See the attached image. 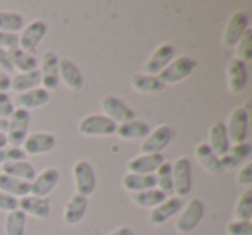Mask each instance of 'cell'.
<instances>
[{"label":"cell","mask_w":252,"mask_h":235,"mask_svg":"<svg viewBox=\"0 0 252 235\" xmlns=\"http://www.w3.org/2000/svg\"><path fill=\"white\" fill-rule=\"evenodd\" d=\"M207 145H209L211 151H213L218 158H221V156H224L230 151L231 144L226 134V125H224L223 121H218V123H214L213 127L209 128V144Z\"/></svg>","instance_id":"obj_22"},{"label":"cell","mask_w":252,"mask_h":235,"mask_svg":"<svg viewBox=\"0 0 252 235\" xmlns=\"http://www.w3.org/2000/svg\"><path fill=\"white\" fill-rule=\"evenodd\" d=\"M30 123H32V112L25 109H14L9 118V127L5 132L7 144L11 147H21L30 134Z\"/></svg>","instance_id":"obj_1"},{"label":"cell","mask_w":252,"mask_h":235,"mask_svg":"<svg viewBox=\"0 0 252 235\" xmlns=\"http://www.w3.org/2000/svg\"><path fill=\"white\" fill-rule=\"evenodd\" d=\"M151 134V127L147 121L133 120L128 123H121L116 128V134L123 140H144L147 135Z\"/></svg>","instance_id":"obj_23"},{"label":"cell","mask_w":252,"mask_h":235,"mask_svg":"<svg viewBox=\"0 0 252 235\" xmlns=\"http://www.w3.org/2000/svg\"><path fill=\"white\" fill-rule=\"evenodd\" d=\"M9 88H11V76L0 69V92H5V94H7Z\"/></svg>","instance_id":"obj_46"},{"label":"cell","mask_w":252,"mask_h":235,"mask_svg":"<svg viewBox=\"0 0 252 235\" xmlns=\"http://www.w3.org/2000/svg\"><path fill=\"white\" fill-rule=\"evenodd\" d=\"M123 187H125L128 192H142V190L156 189V178L154 175H133V173H128L123 178Z\"/></svg>","instance_id":"obj_32"},{"label":"cell","mask_w":252,"mask_h":235,"mask_svg":"<svg viewBox=\"0 0 252 235\" xmlns=\"http://www.w3.org/2000/svg\"><path fill=\"white\" fill-rule=\"evenodd\" d=\"M0 69L4 71V73H12L14 71V66L11 63V57H9V52L4 49H0Z\"/></svg>","instance_id":"obj_45"},{"label":"cell","mask_w":252,"mask_h":235,"mask_svg":"<svg viewBox=\"0 0 252 235\" xmlns=\"http://www.w3.org/2000/svg\"><path fill=\"white\" fill-rule=\"evenodd\" d=\"M19 47V35L18 33H2L0 32V49L12 50Z\"/></svg>","instance_id":"obj_41"},{"label":"cell","mask_w":252,"mask_h":235,"mask_svg":"<svg viewBox=\"0 0 252 235\" xmlns=\"http://www.w3.org/2000/svg\"><path fill=\"white\" fill-rule=\"evenodd\" d=\"M102 109L105 112L104 116H107L109 120H112L116 125L137 120V114H135L133 109L125 101H121L119 97H114V95H107V97L102 99Z\"/></svg>","instance_id":"obj_8"},{"label":"cell","mask_w":252,"mask_h":235,"mask_svg":"<svg viewBox=\"0 0 252 235\" xmlns=\"http://www.w3.org/2000/svg\"><path fill=\"white\" fill-rule=\"evenodd\" d=\"M42 85L47 92H54L59 88V57L54 52H47L42 59Z\"/></svg>","instance_id":"obj_16"},{"label":"cell","mask_w":252,"mask_h":235,"mask_svg":"<svg viewBox=\"0 0 252 235\" xmlns=\"http://www.w3.org/2000/svg\"><path fill=\"white\" fill-rule=\"evenodd\" d=\"M169 196H166L164 192H161L159 189H149V190H142V192H137L131 196L133 202L140 207H152L154 209L156 206H159L161 202H164Z\"/></svg>","instance_id":"obj_33"},{"label":"cell","mask_w":252,"mask_h":235,"mask_svg":"<svg viewBox=\"0 0 252 235\" xmlns=\"http://www.w3.org/2000/svg\"><path fill=\"white\" fill-rule=\"evenodd\" d=\"M204 218V202L200 199H192L183 209L182 216L176 221V230L180 234H190L193 232Z\"/></svg>","instance_id":"obj_12"},{"label":"cell","mask_w":252,"mask_h":235,"mask_svg":"<svg viewBox=\"0 0 252 235\" xmlns=\"http://www.w3.org/2000/svg\"><path fill=\"white\" fill-rule=\"evenodd\" d=\"M197 67V61L192 59L189 56H180L176 59H173L164 69L159 73V80L164 85H173L180 83L185 78H189L193 73V69Z\"/></svg>","instance_id":"obj_3"},{"label":"cell","mask_w":252,"mask_h":235,"mask_svg":"<svg viewBox=\"0 0 252 235\" xmlns=\"http://www.w3.org/2000/svg\"><path fill=\"white\" fill-rule=\"evenodd\" d=\"M131 87L137 90L138 94H159L166 88V85L159 80V76H152V74L137 73L131 76Z\"/></svg>","instance_id":"obj_25"},{"label":"cell","mask_w":252,"mask_h":235,"mask_svg":"<svg viewBox=\"0 0 252 235\" xmlns=\"http://www.w3.org/2000/svg\"><path fill=\"white\" fill-rule=\"evenodd\" d=\"M2 175L14 176L18 180H23L26 183H32L33 178L36 176V171L33 168L32 163L28 161H16V163H7L2 165Z\"/></svg>","instance_id":"obj_28"},{"label":"cell","mask_w":252,"mask_h":235,"mask_svg":"<svg viewBox=\"0 0 252 235\" xmlns=\"http://www.w3.org/2000/svg\"><path fill=\"white\" fill-rule=\"evenodd\" d=\"M249 30V16L242 11H235L233 14L228 18V23L223 30V36H221V42L224 47H235L240 38L244 36V33Z\"/></svg>","instance_id":"obj_7"},{"label":"cell","mask_w":252,"mask_h":235,"mask_svg":"<svg viewBox=\"0 0 252 235\" xmlns=\"http://www.w3.org/2000/svg\"><path fill=\"white\" fill-rule=\"evenodd\" d=\"M195 156H197V159H199L200 166H202L207 173H211V175H221V173L224 171V169L221 168L220 158H218V156L211 151V147L207 144H199V145H197Z\"/></svg>","instance_id":"obj_27"},{"label":"cell","mask_w":252,"mask_h":235,"mask_svg":"<svg viewBox=\"0 0 252 235\" xmlns=\"http://www.w3.org/2000/svg\"><path fill=\"white\" fill-rule=\"evenodd\" d=\"M80 134L87 137H111L118 125L104 114H88L80 121Z\"/></svg>","instance_id":"obj_5"},{"label":"cell","mask_w":252,"mask_h":235,"mask_svg":"<svg viewBox=\"0 0 252 235\" xmlns=\"http://www.w3.org/2000/svg\"><path fill=\"white\" fill-rule=\"evenodd\" d=\"M183 209V199L180 197H168L164 202H161L159 206H156L152 209V213L149 214V221H151L154 227H161L166 221L171 220L175 214H178Z\"/></svg>","instance_id":"obj_15"},{"label":"cell","mask_w":252,"mask_h":235,"mask_svg":"<svg viewBox=\"0 0 252 235\" xmlns=\"http://www.w3.org/2000/svg\"><path fill=\"white\" fill-rule=\"evenodd\" d=\"M238 183L244 187H251L252 185V163L249 161L247 165L242 166V169L238 171V176H237Z\"/></svg>","instance_id":"obj_43"},{"label":"cell","mask_w":252,"mask_h":235,"mask_svg":"<svg viewBox=\"0 0 252 235\" xmlns=\"http://www.w3.org/2000/svg\"><path fill=\"white\" fill-rule=\"evenodd\" d=\"M50 101V92H47L45 88H33V90L23 92L18 94L16 97V104L19 109H25V111H32V109H38L42 105H45Z\"/></svg>","instance_id":"obj_24"},{"label":"cell","mask_w":252,"mask_h":235,"mask_svg":"<svg viewBox=\"0 0 252 235\" xmlns=\"http://www.w3.org/2000/svg\"><path fill=\"white\" fill-rule=\"evenodd\" d=\"M228 235H252V223L251 221L233 220L226 225Z\"/></svg>","instance_id":"obj_40"},{"label":"cell","mask_w":252,"mask_h":235,"mask_svg":"<svg viewBox=\"0 0 252 235\" xmlns=\"http://www.w3.org/2000/svg\"><path fill=\"white\" fill-rule=\"evenodd\" d=\"M0 192L16 197V199H21V197L30 196V183L14 178V176L0 175Z\"/></svg>","instance_id":"obj_31"},{"label":"cell","mask_w":252,"mask_h":235,"mask_svg":"<svg viewBox=\"0 0 252 235\" xmlns=\"http://www.w3.org/2000/svg\"><path fill=\"white\" fill-rule=\"evenodd\" d=\"M25 26V19L18 12L0 11V32L2 33H18Z\"/></svg>","instance_id":"obj_36"},{"label":"cell","mask_w":252,"mask_h":235,"mask_svg":"<svg viewBox=\"0 0 252 235\" xmlns=\"http://www.w3.org/2000/svg\"><path fill=\"white\" fill-rule=\"evenodd\" d=\"M73 176H74V187H76V194L83 197H88L95 192V185H97V178H95V171L88 161H76L73 166Z\"/></svg>","instance_id":"obj_9"},{"label":"cell","mask_w":252,"mask_h":235,"mask_svg":"<svg viewBox=\"0 0 252 235\" xmlns=\"http://www.w3.org/2000/svg\"><path fill=\"white\" fill-rule=\"evenodd\" d=\"M175 59V47L169 43H162L158 49L152 52V56L149 57V61L144 64V74H152V76H159L162 69L168 66L171 61Z\"/></svg>","instance_id":"obj_14"},{"label":"cell","mask_w":252,"mask_h":235,"mask_svg":"<svg viewBox=\"0 0 252 235\" xmlns=\"http://www.w3.org/2000/svg\"><path fill=\"white\" fill-rule=\"evenodd\" d=\"M156 178V189H159L161 192H164L166 196H169V192H173V166L171 163L164 161L158 168L154 175Z\"/></svg>","instance_id":"obj_34"},{"label":"cell","mask_w":252,"mask_h":235,"mask_svg":"<svg viewBox=\"0 0 252 235\" xmlns=\"http://www.w3.org/2000/svg\"><path fill=\"white\" fill-rule=\"evenodd\" d=\"M18 209H21L23 213L28 216L38 218V220H45L50 214V202L49 199H42V197H35V196H26L18 199Z\"/></svg>","instance_id":"obj_21"},{"label":"cell","mask_w":252,"mask_h":235,"mask_svg":"<svg viewBox=\"0 0 252 235\" xmlns=\"http://www.w3.org/2000/svg\"><path fill=\"white\" fill-rule=\"evenodd\" d=\"M9 127V120H4V118H0V134H5Z\"/></svg>","instance_id":"obj_48"},{"label":"cell","mask_w":252,"mask_h":235,"mask_svg":"<svg viewBox=\"0 0 252 235\" xmlns=\"http://www.w3.org/2000/svg\"><path fill=\"white\" fill-rule=\"evenodd\" d=\"M42 85V76H40V69L30 71V73H18L16 76L11 78V88L18 94L23 92L33 90Z\"/></svg>","instance_id":"obj_29"},{"label":"cell","mask_w":252,"mask_h":235,"mask_svg":"<svg viewBox=\"0 0 252 235\" xmlns=\"http://www.w3.org/2000/svg\"><path fill=\"white\" fill-rule=\"evenodd\" d=\"M107 235H135V230L131 227H119L116 228L114 232H111V234Z\"/></svg>","instance_id":"obj_47"},{"label":"cell","mask_w":252,"mask_h":235,"mask_svg":"<svg viewBox=\"0 0 252 235\" xmlns=\"http://www.w3.org/2000/svg\"><path fill=\"white\" fill-rule=\"evenodd\" d=\"M47 32H49V26H47L45 21H42V19L32 21L19 35V49L33 54V50L40 45V42L47 35Z\"/></svg>","instance_id":"obj_13"},{"label":"cell","mask_w":252,"mask_h":235,"mask_svg":"<svg viewBox=\"0 0 252 235\" xmlns=\"http://www.w3.org/2000/svg\"><path fill=\"white\" fill-rule=\"evenodd\" d=\"M14 209H18V199L7 196V194H4V192H0V211L11 213V211H14Z\"/></svg>","instance_id":"obj_44"},{"label":"cell","mask_w":252,"mask_h":235,"mask_svg":"<svg viewBox=\"0 0 252 235\" xmlns=\"http://www.w3.org/2000/svg\"><path fill=\"white\" fill-rule=\"evenodd\" d=\"M226 78H228V88L231 94H240L247 87V66L240 61L233 59L226 66Z\"/></svg>","instance_id":"obj_19"},{"label":"cell","mask_w":252,"mask_h":235,"mask_svg":"<svg viewBox=\"0 0 252 235\" xmlns=\"http://www.w3.org/2000/svg\"><path fill=\"white\" fill-rule=\"evenodd\" d=\"M16 105L12 104L11 97H9L5 92H0V118H4V120H9L11 114L14 112Z\"/></svg>","instance_id":"obj_42"},{"label":"cell","mask_w":252,"mask_h":235,"mask_svg":"<svg viewBox=\"0 0 252 235\" xmlns=\"http://www.w3.org/2000/svg\"><path fill=\"white\" fill-rule=\"evenodd\" d=\"M26 152L23 151V147H4L0 149V166L7 165V163H16V161H26Z\"/></svg>","instance_id":"obj_39"},{"label":"cell","mask_w":252,"mask_h":235,"mask_svg":"<svg viewBox=\"0 0 252 235\" xmlns=\"http://www.w3.org/2000/svg\"><path fill=\"white\" fill-rule=\"evenodd\" d=\"M7 147V137H5V134H0V149Z\"/></svg>","instance_id":"obj_49"},{"label":"cell","mask_w":252,"mask_h":235,"mask_svg":"<svg viewBox=\"0 0 252 235\" xmlns=\"http://www.w3.org/2000/svg\"><path fill=\"white\" fill-rule=\"evenodd\" d=\"M173 138H175V130L169 125H159L142 140L140 154H162V151L171 144Z\"/></svg>","instance_id":"obj_4"},{"label":"cell","mask_w":252,"mask_h":235,"mask_svg":"<svg viewBox=\"0 0 252 235\" xmlns=\"http://www.w3.org/2000/svg\"><path fill=\"white\" fill-rule=\"evenodd\" d=\"M251 152H252V147L247 144V142H244V144H235V145H231L230 151H228L226 154L221 156V158H220L221 168H223L224 171H226V169L235 168V166H238L242 161L249 159Z\"/></svg>","instance_id":"obj_26"},{"label":"cell","mask_w":252,"mask_h":235,"mask_svg":"<svg viewBox=\"0 0 252 235\" xmlns=\"http://www.w3.org/2000/svg\"><path fill=\"white\" fill-rule=\"evenodd\" d=\"M87 207H88V197H83L80 194H74L69 201L64 206V223L73 227L83 221L85 214H87Z\"/></svg>","instance_id":"obj_20"},{"label":"cell","mask_w":252,"mask_h":235,"mask_svg":"<svg viewBox=\"0 0 252 235\" xmlns=\"http://www.w3.org/2000/svg\"><path fill=\"white\" fill-rule=\"evenodd\" d=\"M57 183H59V169L54 166L42 169L40 173H36L33 182L30 183V196L47 199V196L56 189Z\"/></svg>","instance_id":"obj_11"},{"label":"cell","mask_w":252,"mask_h":235,"mask_svg":"<svg viewBox=\"0 0 252 235\" xmlns=\"http://www.w3.org/2000/svg\"><path fill=\"white\" fill-rule=\"evenodd\" d=\"M164 161L162 154H140L128 163V171L133 175H152Z\"/></svg>","instance_id":"obj_17"},{"label":"cell","mask_w":252,"mask_h":235,"mask_svg":"<svg viewBox=\"0 0 252 235\" xmlns=\"http://www.w3.org/2000/svg\"><path fill=\"white\" fill-rule=\"evenodd\" d=\"M249 105L245 104L242 107L233 109V112L230 114V120L226 125V134L230 138V144H244L247 140L249 135V121H251V111Z\"/></svg>","instance_id":"obj_2"},{"label":"cell","mask_w":252,"mask_h":235,"mask_svg":"<svg viewBox=\"0 0 252 235\" xmlns=\"http://www.w3.org/2000/svg\"><path fill=\"white\" fill-rule=\"evenodd\" d=\"M57 138L49 132H35V134H28L26 140L23 142V151L26 156H42L49 154L56 149Z\"/></svg>","instance_id":"obj_10"},{"label":"cell","mask_w":252,"mask_h":235,"mask_svg":"<svg viewBox=\"0 0 252 235\" xmlns=\"http://www.w3.org/2000/svg\"><path fill=\"white\" fill-rule=\"evenodd\" d=\"M235 216L240 221H251L252 218V189H245L242 196L238 197L237 207H235Z\"/></svg>","instance_id":"obj_37"},{"label":"cell","mask_w":252,"mask_h":235,"mask_svg":"<svg viewBox=\"0 0 252 235\" xmlns=\"http://www.w3.org/2000/svg\"><path fill=\"white\" fill-rule=\"evenodd\" d=\"M237 52H235V59L240 63L247 64L252 59V30L249 28L244 33V36L240 38V42L237 43Z\"/></svg>","instance_id":"obj_38"},{"label":"cell","mask_w":252,"mask_h":235,"mask_svg":"<svg viewBox=\"0 0 252 235\" xmlns=\"http://www.w3.org/2000/svg\"><path fill=\"white\" fill-rule=\"evenodd\" d=\"M26 214L21 209H14L5 216V235H25Z\"/></svg>","instance_id":"obj_35"},{"label":"cell","mask_w":252,"mask_h":235,"mask_svg":"<svg viewBox=\"0 0 252 235\" xmlns=\"http://www.w3.org/2000/svg\"><path fill=\"white\" fill-rule=\"evenodd\" d=\"M9 57H11V63L14 66V69H18L19 73H30V71L38 69V59L33 54L21 50L19 47L9 50Z\"/></svg>","instance_id":"obj_30"},{"label":"cell","mask_w":252,"mask_h":235,"mask_svg":"<svg viewBox=\"0 0 252 235\" xmlns=\"http://www.w3.org/2000/svg\"><path fill=\"white\" fill-rule=\"evenodd\" d=\"M59 80L73 92L81 90L83 87V74H81L80 67L67 57L59 59Z\"/></svg>","instance_id":"obj_18"},{"label":"cell","mask_w":252,"mask_h":235,"mask_svg":"<svg viewBox=\"0 0 252 235\" xmlns=\"http://www.w3.org/2000/svg\"><path fill=\"white\" fill-rule=\"evenodd\" d=\"M173 192L183 199L192 192V166L187 158H180L173 163Z\"/></svg>","instance_id":"obj_6"}]
</instances>
